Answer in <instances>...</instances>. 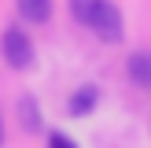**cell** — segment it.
Wrapping results in <instances>:
<instances>
[{"label":"cell","mask_w":151,"mask_h":148,"mask_svg":"<svg viewBox=\"0 0 151 148\" xmlns=\"http://www.w3.org/2000/svg\"><path fill=\"white\" fill-rule=\"evenodd\" d=\"M0 56H4V63L11 70H29L33 67V56H37L33 52V37L22 26H7L0 33Z\"/></svg>","instance_id":"obj_1"},{"label":"cell","mask_w":151,"mask_h":148,"mask_svg":"<svg viewBox=\"0 0 151 148\" xmlns=\"http://www.w3.org/2000/svg\"><path fill=\"white\" fill-rule=\"evenodd\" d=\"M88 30L100 37L103 44H118L125 37V19H122V7L114 0H96L92 7V19H88Z\"/></svg>","instance_id":"obj_2"},{"label":"cell","mask_w":151,"mask_h":148,"mask_svg":"<svg viewBox=\"0 0 151 148\" xmlns=\"http://www.w3.org/2000/svg\"><path fill=\"white\" fill-rule=\"evenodd\" d=\"M96 104H100V85H92V81H85V85H78L70 93V100H66V115L74 118H85L96 111Z\"/></svg>","instance_id":"obj_3"},{"label":"cell","mask_w":151,"mask_h":148,"mask_svg":"<svg viewBox=\"0 0 151 148\" xmlns=\"http://www.w3.org/2000/svg\"><path fill=\"white\" fill-rule=\"evenodd\" d=\"M125 74H129L133 85L151 89V48H137V52H129V59H125Z\"/></svg>","instance_id":"obj_4"},{"label":"cell","mask_w":151,"mask_h":148,"mask_svg":"<svg viewBox=\"0 0 151 148\" xmlns=\"http://www.w3.org/2000/svg\"><path fill=\"white\" fill-rule=\"evenodd\" d=\"M15 7H19L22 22H29V26H44V22L52 19L55 0H15Z\"/></svg>","instance_id":"obj_5"},{"label":"cell","mask_w":151,"mask_h":148,"mask_svg":"<svg viewBox=\"0 0 151 148\" xmlns=\"http://www.w3.org/2000/svg\"><path fill=\"white\" fill-rule=\"evenodd\" d=\"M19 122L26 133H41V107H37V100L29 93L19 96Z\"/></svg>","instance_id":"obj_6"},{"label":"cell","mask_w":151,"mask_h":148,"mask_svg":"<svg viewBox=\"0 0 151 148\" xmlns=\"http://www.w3.org/2000/svg\"><path fill=\"white\" fill-rule=\"evenodd\" d=\"M92 7H96V0H70V15L81 22V26H88V19H92Z\"/></svg>","instance_id":"obj_7"},{"label":"cell","mask_w":151,"mask_h":148,"mask_svg":"<svg viewBox=\"0 0 151 148\" xmlns=\"http://www.w3.org/2000/svg\"><path fill=\"white\" fill-rule=\"evenodd\" d=\"M48 148H78V141L70 133H63V130H52L48 133Z\"/></svg>","instance_id":"obj_8"},{"label":"cell","mask_w":151,"mask_h":148,"mask_svg":"<svg viewBox=\"0 0 151 148\" xmlns=\"http://www.w3.org/2000/svg\"><path fill=\"white\" fill-rule=\"evenodd\" d=\"M0 144H4V115H0Z\"/></svg>","instance_id":"obj_9"}]
</instances>
